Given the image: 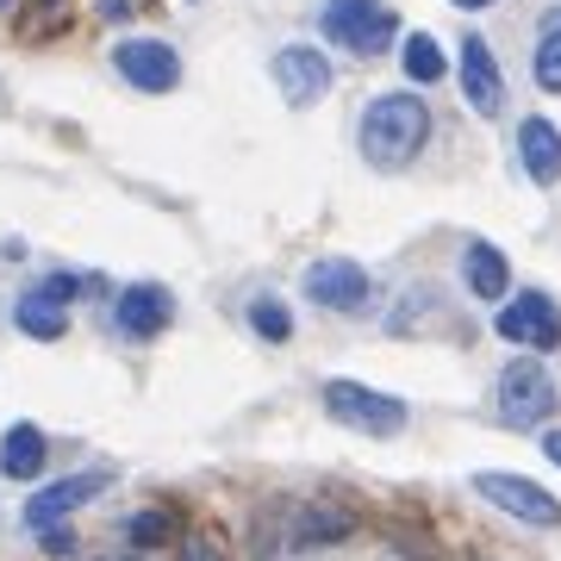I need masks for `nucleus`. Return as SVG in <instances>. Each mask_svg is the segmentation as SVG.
<instances>
[{
    "mask_svg": "<svg viewBox=\"0 0 561 561\" xmlns=\"http://www.w3.org/2000/svg\"><path fill=\"white\" fill-rule=\"evenodd\" d=\"M343 530H350V518H343L337 505H306L300 518H294V549H312V542H337Z\"/></svg>",
    "mask_w": 561,
    "mask_h": 561,
    "instance_id": "18",
    "label": "nucleus"
},
{
    "mask_svg": "<svg viewBox=\"0 0 561 561\" xmlns=\"http://www.w3.org/2000/svg\"><path fill=\"white\" fill-rule=\"evenodd\" d=\"M181 561H225V556H219V549H213V542H201V537H194V542H187V549H181Z\"/></svg>",
    "mask_w": 561,
    "mask_h": 561,
    "instance_id": "23",
    "label": "nucleus"
},
{
    "mask_svg": "<svg viewBox=\"0 0 561 561\" xmlns=\"http://www.w3.org/2000/svg\"><path fill=\"white\" fill-rule=\"evenodd\" d=\"M250 324H256V337H268V343H287V337H294V319H287V306L268 300V294H262V300H250Z\"/></svg>",
    "mask_w": 561,
    "mask_h": 561,
    "instance_id": "20",
    "label": "nucleus"
},
{
    "mask_svg": "<svg viewBox=\"0 0 561 561\" xmlns=\"http://www.w3.org/2000/svg\"><path fill=\"white\" fill-rule=\"evenodd\" d=\"M542 456H549V461L561 468V431H542Z\"/></svg>",
    "mask_w": 561,
    "mask_h": 561,
    "instance_id": "24",
    "label": "nucleus"
},
{
    "mask_svg": "<svg viewBox=\"0 0 561 561\" xmlns=\"http://www.w3.org/2000/svg\"><path fill=\"white\" fill-rule=\"evenodd\" d=\"M44 456H50V443H44L38 424H13V431L0 437V474H7V481H38Z\"/></svg>",
    "mask_w": 561,
    "mask_h": 561,
    "instance_id": "14",
    "label": "nucleus"
},
{
    "mask_svg": "<svg viewBox=\"0 0 561 561\" xmlns=\"http://www.w3.org/2000/svg\"><path fill=\"white\" fill-rule=\"evenodd\" d=\"M461 280H468V294L474 300H505V287H512V268L493 243H468V256H461Z\"/></svg>",
    "mask_w": 561,
    "mask_h": 561,
    "instance_id": "15",
    "label": "nucleus"
},
{
    "mask_svg": "<svg viewBox=\"0 0 561 561\" xmlns=\"http://www.w3.org/2000/svg\"><path fill=\"white\" fill-rule=\"evenodd\" d=\"M556 405H561L556 375H549L537 356H518V362H505L500 368V387H493V412H500V424H512V431H537V424H549Z\"/></svg>",
    "mask_w": 561,
    "mask_h": 561,
    "instance_id": "2",
    "label": "nucleus"
},
{
    "mask_svg": "<svg viewBox=\"0 0 561 561\" xmlns=\"http://www.w3.org/2000/svg\"><path fill=\"white\" fill-rule=\"evenodd\" d=\"M530 76H537V88H549V94H561V7H549L537 25V50H530Z\"/></svg>",
    "mask_w": 561,
    "mask_h": 561,
    "instance_id": "16",
    "label": "nucleus"
},
{
    "mask_svg": "<svg viewBox=\"0 0 561 561\" xmlns=\"http://www.w3.org/2000/svg\"><path fill=\"white\" fill-rule=\"evenodd\" d=\"M461 94L481 119H500L505 113V76H500V57L486 38H461Z\"/></svg>",
    "mask_w": 561,
    "mask_h": 561,
    "instance_id": "11",
    "label": "nucleus"
},
{
    "mask_svg": "<svg viewBox=\"0 0 561 561\" xmlns=\"http://www.w3.org/2000/svg\"><path fill=\"white\" fill-rule=\"evenodd\" d=\"M306 300L324 312H362L368 306V268L350 256H319L306 268Z\"/></svg>",
    "mask_w": 561,
    "mask_h": 561,
    "instance_id": "5",
    "label": "nucleus"
},
{
    "mask_svg": "<svg viewBox=\"0 0 561 561\" xmlns=\"http://www.w3.org/2000/svg\"><path fill=\"white\" fill-rule=\"evenodd\" d=\"M324 412L350 431H362V437H400L405 431V400L375 393L362 381H324Z\"/></svg>",
    "mask_w": 561,
    "mask_h": 561,
    "instance_id": "4",
    "label": "nucleus"
},
{
    "mask_svg": "<svg viewBox=\"0 0 561 561\" xmlns=\"http://www.w3.org/2000/svg\"><path fill=\"white\" fill-rule=\"evenodd\" d=\"M13 319H20V331H25V337H38V343H57L62 331H69V312H62L57 300H44V294H25Z\"/></svg>",
    "mask_w": 561,
    "mask_h": 561,
    "instance_id": "17",
    "label": "nucleus"
},
{
    "mask_svg": "<svg viewBox=\"0 0 561 561\" xmlns=\"http://www.w3.org/2000/svg\"><path fill=\"white\" fill-rule=\"evenodd\" d=\"M319 25L337 50H356V57H387L400 38V13L381 0H324Z\"/></svg>",
    "mask_w": 561,
    "mask_h": 561,
    "instance_id": "3",
    "label": "nucleus"
},
{
    "mask_svg": "<svg viewBox=\"0 0 561 561\" xmlns=\"http://www.w3.org/2000/svg\"><path fill=\"white\" fill-rule=\"evenodd\" d=\"M500 337L505 343H524V350H556L561 343V306L549 300V294H518V300H505L500 306Z\"/></svg>",
    "mask_w": 561,
    "mask_h": 561,
    "instance_id": "6",
    "label": "nucleus"
},
{
    "mask_svg": "<svg viewBox=\"0 0 561 561\" xmlns=\"http://www.w3.org/2000/svg\"><path fill=\"white\" fill-rule=\"evenodd\" d=\"M461 13H481V7H500V0H456Z\"/></svg>",
    "mask_w": 561,
    "mask_h": 561,
    "instance_id": "26",
    "label": "nucleus"
},
{
    "mask_svg": "<svg viewBox=\"0 0 561 561\" xmlns=\"http://www.w3.org/2000/svg\"><path fill=\"white\" fill-rule=\"evenodd\" d=\"M38 542L50 549V556H69V549H76V537H69L62 524H44V530H38Z\"/></svg>",
    "mask_w": 561,
    "mask_h": 561,
    "instance_id": "22",
    "label": "nucleus"
},
{
    "mask_svg": "<svg viewBox=\"0 0 561 561\" xmlns=\"http://www.w3.org/2000/svg\"><path fill=\"white\" fill-rule=\"evenodd\" d=\"M106 468H88V474H69V481H50V486H38L32 500H25V524L32 530H44V524H62L76 505H88V500H101L106 493Z\"/></svg>",
    "mask_w": 561,
    "mask_h": 561,
    "instance_id": "10",
    "label": "nucleus"
},
{
    "mask_svg": "<svg viewBox=\"0 0 561 561\" xmlns=\"http://www.w3.org/2000/svg\"><path fill=\"white\" fill-rule=\"evenodd\" d=\"M474 493H481L486 505L512 512V518H524V524H561V500H549V493H542L537 481H524V474L486 468V474H474Z\"/></svg>",
    "mask_w": 561,
    "mask_h": 561,
    "instance_id": "8",
    "label": "nucleus"
},
{
    "mask_svg": "<svg viewBox=\"0 0 561 561\" xmlns=\"http://www.w3.org/2000/svg\"><path fill=\"white\" fill-rule=\"evenodd\" d=\"M125 530H131V542H138V549H157V542H169L175 518H169V512H138V518L125 524Z\"/></svg>",
    "mask_w": 561,
    "mask_h": 561,
    "instance_id": "21",
    "label": "nucleus"
},
{
    "mask_svg": "<svg viewBox=\"0 0 561 561\" xmlns=\"http://www.w3.org/2000/svg\"><path fill=\"white\" fill-rule=\"evenodd\" d=\"M431 138V106L419 94H375L362 113V157L368 169H405Z\"/></svg>",
    "mask_w": 561,
    "mask_h": 561,
    "instance_id": "1",
    "label": "nucleus"
},
{
    "mask_svg": "<svg viewBox=\"0 0 561 561\" xmlns=\"http://www.w3.org/2000/svg\"><path fill=\"white\" fill-rule=\"evenodd\" d=\"M101 561H144V556H101Z\"/></svg>",
    "mask_w": 561,
    "mask_h": 561,
    "instance_id": "27",
    "label": "nucleus"
},
{
    "mask_svg": "<svg viewBox=\"0 0 561 561\" xmlns=\"http://www.w3.org/2000/svg\"><path fill=\"white\" fill-rule=\"evenodd\" d=\"M131 13V0H101V20H125Z\"/></svg>",
    "mask_w": 561,
    "mask_h": 561,
    "instance_id": "25",
    "label": "nucleus"
},
{
    "mask_svg": "<svg viewBox=\"0 0 561 561\" xmlns=\"http://www.w3.org/2000/svg\"><path fill=\"white\" fill-rule=\"evenodd\" d=\"M268 69H275V88L287 94V106H319L331 94V62L312 44H280Z\"/></svg>",
    "mask_w": 561,
    "mask_h": 561,
    "instance_id": "7",
    "label": "nucleus"
},
{
    "mask_svg": "<svg viewBox=\"0 0 561 561\" xmlns=\"http://www.w3.org/2000/svg\"><path fill=\"white\" fill-rule=\"evenodd\" d=\"M113 62H119V76L131 81L138 94H169L181 81L175 44H162V38H125L119 50H113Z\"/></svg>",
    "mask_w": 561,
    "mask_h": 561,
    "instance_id": "9",
    "label": "nucleus"
},
{
    "mask_svg": "<svg viewBox=\"0 0 561 561\" xmlns=\"http://www.w3.org/2000/svg\"><path fill=\"white\" fill-rule=\"evenodd\" d=\"M169 319H175V300H169L162 280H138V287L119 294V331L125 337H157Z\"/></svg>",
    "mask_w": 561,
    "mask_h": 561,
    "instance_id": "12",
    "label": "nucleus"
},
{
    "mask_svg": "<svg viewBox=\"0 0 561 561\" xmlns=\"http://www.w3.org/2000/svg\"><path fill=\"white\" fill-rule=\"evenodd\" d=\"M0 7H13V0H0Z\"/></svg>",
    "mask_w": 561,
    "mask_h": 561,
    "instance_id": "28",
    "label": "nucleus"
},
{
    "mask_svg": "<svg viewBox=\"0 0 561 561\" xmlns=\"http://www.w3.org/2000/svg\"><path fill=\"white\" fill-rule=\"evenodd\" d=\"M400 57H405V76H412V81H437L443 69H449V62H443V44L431 38V32H412Z\"/></svg>",
    "mask_w": 561,
    "mask_h": 561,
    "instance_id": "19",
    "label": "nucleus"
},
{
    "mask_svg": "<svg viewBox=\"0 0 561 561\" xmlns=\"http://www.w3.org/2000/svg\"><path fill=\"white\" fill-rule=\"evenodd\" d=\"M518 162L524 175L537 181V187H556L561 181V131L549 119H524L518 125Z\"/></svg>",
    "mask_w": 561,
    "mask_h": 561,
    "instance_id": "13",
    "label": "nucleus"
}]
</instances>
